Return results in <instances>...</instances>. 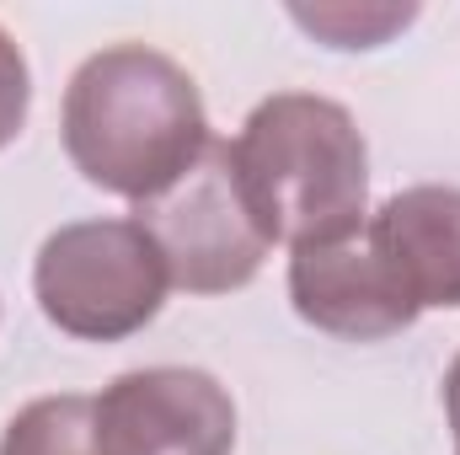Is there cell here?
<instances>
[{
    "mask_svg": "<svg viewBox=\"0 0 460 455\" xmlns=\"http://www.w3.org/2000/svg\"><path fill=\"white\" fill-rule=\"evenodd\" d=\"M27 103H32V81H27V59L16 49V38L0 27V150L22 134L27 123Z\"/></svg>",
    "mask_w": 460,
    "mask_h": 455,
    "instance_id": "30bf717a",
    "label": "cell"
},
{
    "mask_svg": "<svg viewBox=\"0 0 460 455\" xmlns=\"http://www.w3.org/2000/svg\"><path fill=\"white\" fill-rule=\"evenodd\" d=\"M32 290L59 333L118 343L155 322L172 273L139 220H75L43 241Z\"/></svg>",
    "mask_w": 460,
    "mask_h": 455,
    "instance_id": "3957f363",
    "label": "cell"
},
{
    "mask_svg": "<svg viewBox=\"0 0 460 455\" xmlns=\"http://www.w3.org/2000/svg\"><path fill=\"white\" fill-rule=\"evenodd\" d=\"M445 413H450V429H456V455H460V353L445 375Z\"/></svg>",
    "mask_w": 460,
    "mask_h": 455,
    "instance_id": "8fae6325",
    "label": "cell"
},
{
    "mask_svg": "<svg viewBox=\"0 0 460 455\" xmlns=\"http://www.w3.org/2000/svg\"><path fill=\"white\" fill-rule=\"evenodd\" d=\"M134 220L161 246L172 284L188 295H226L252 284L273 246L246 210L230 139H209L166 193L134 204Z\"/></svg>",
    "mask_w": 460,
    "mask_h": 455,
    "instance_id": "277c9868",
    "label": "cell"
},
{
    "mask_svg": "<svg viewBox=\"0 0 460 455\" xmlns=\"http://www.w3.org/2000/svg\"><path fill=\"white\" fill-rule=\"evenodd\" d=\"M300 27H311L316 38H327L332 49H375L385 32H396V27H407L412 16H418V5H295L289 11Z\"/></svg>",
    "mask_w": 460,
    "mask_h": 455,
    "instance_id": "9c48e42d",
    "label": "cell"
},
{
    "mask_svg": "<svg viewBox=\"0 0 460 455\" xmlns=\"http://www.w3.org/2000/svg\"><path fill=\"white\" fill-rule=\"evenodd\" d=\"M0 455H108L97 434V397L65 391V397L27 402L5 424Z\"/></svg>",
    "mask_w": 460,
    "mask_h": 455,
    "instance_id": "ba28073f",
    "label": "cell"
},
{
    "mask_svg": "<svg viewBox=\"0 0 460 455\" xmlns=\"http://www.w3.org/2000/svg\"><path fill=\"white\" fill-rule=\"evenodd\" d=\"M289 300L316 333L353 343L391 338L418 322V306L402 295L364 226L327 246H300L289 257Z\"/></svg>",
    "mask_w": 460,
    "mask_h": 455,
    "instance_id": "8992f818",
    "label": "cell"
},
{
    "mask_svg": "<svg viewBox=\"0 0 460 455\" xmlns=\"http://www.w3.org/2000/svg\"><path fill=\"white\" fill-rule=\"evenodd\" d=\"M230 156L252 220L289 252L343 241L369 220V150L353 113L332 97L279 92L257 103Z\"/></svg>",
    "mask_w": 460,
    "mask_h": 455,
    "instance_id": "7a4b0ae2",
    "label": "cell"
},
{
    "mask_svg": "<svg viewBox=\"0 0 460 455\" xmlns=\"http://www.w3.org/2000/svg\"><path fill=\"white\" fill-rule=\"evenodd\" d=\"M59 129L75 172L128 204L166 193L215 139L193 76L145 43L92 54L65 86Z\"/></svg>",
    "mask_w": 460,
    "mask_h": 455,
    "instance_id": "6da1fadb",
    "label": "cell"
},
{
    "mask_svg": "<svg viewBox=\"0 0 460 455\" xmlns=\"http://www.w3.org/2000/svg\"><path fill=\"white\" fill-rule=\"evenodd\" d=\"M364 236L418 311L460 306V188H402L364 220Z\"/></svg>",
    "mask_w": 460,
    "mask_h": 455,
    "instance_id": "52a82bcc",
    "label": "cell"
},
{
    "mask_svg": "<svg viewBox=\"0 0 460 455\" xmlns=\"http://www.w3.org/2000/svg\"><path fill=\"white\" fill-rule=\"evenodd\" d=\"M97 434L108 455H230L235 402L209 370H128L97 397Z\"/></svg>",
    "mask_w": 460,
    "mask_h": 455,
    "instance_id": "5b68a950",
    "label": "cell"
}]
</instances>
